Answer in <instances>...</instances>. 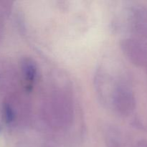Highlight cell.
I'll return each instance as SVG.
<instances>
[{
  "instance_id": "obj_6",
  "label": "cell",
  "mask_w": 147,
  "mask_h": 147,
  "mask_svg": "<svg viewBox=\"0 0 147 147\" xmlns=\"http://www.w3.org/2000/svg\"><path fill=\"white\" fill-rule=\"evenodd\" d=\"M2 116L4 121L7 123L13 121L14 119V112L11 105L9 103H4L2 107Z\"/></svg>"
},
{
  "instance_id": "obj_4",
  "label": "cell",
  "mask_w": 147,
  "mask_h": 147,
  "mask_svg": "<svg viewBox=\"0 0 147 147\" xmlns=\"http://www.w3.org/2000/svg\"><path fill=\"white\" fill-rule=\"evenodd\" d=\"M129 24L132 31L142 38L147 39V8L136 7L129 14Z\"/></svg>"
},
{
  "instance_id": "obj_7",
  "label": "cell",
  "mask_w": 147,
  "mask_h": 147,
  "mask_svg": "<svg viewBox=\"0 0 147 147\" xmlns=\"http://www.w3.org/2000/svg\"><path fill=\"white\" fill-rule=\"evenodd\" d=\"M135 147H147V141L141 140L137 142Z\"/></svg>"
},
{
  "instance_id": "obj_1",
  "label": "cell",
  "mask_w": 147,
  "mask_h": 147,
  "mask_svg": "<svg viewBox=\"0 0 147 147\" xmlns=\"http://www.w3.org/2000/svg\"><path fill=\"white\" fill-rule=\"evenodd\" d=\"M45 115L51 125L62 128L68 125L73 116V109L70 100L65 95L56 92L52 95L47 103Z\"/></svg>"
},
{
  "instance_id": "obj_2",
  "label": "cell",
  "mask_w": 147,
  "mask_h": 147,
  "mask_svg": "<svg viewBox=\"0 0 147 147\" xmlns=\"http://www.w3.org/2000/svg\"><path fill=\"white\" fill-rule=\"evenodd\" d=\"M111 102L113 109L119 115L128 116L136 108V98L130 86L125 83H118L111 93Z\"/></svg>"
},
{
  "instance_id": "obj_3",
  "label": "cell",
  "mask_w": 147,
  "mask_h": 147,
  "mask_svg": "<svg viewBox=\"0 0 147 147\" xmlns=\"http://www.w3.org/2000/svg\"><path fill=\"white\" fill-rule=\"evenodd\" d=\"M123 54L134 65L147 66V42L138 38H126L121 42Z\"/></svg>"
},
{
  "instance_id": "obj_5",
  "label": "cell",
  "mask_w": 147,
  "mask_h": 147,
  "mask_svg": "<svg viewBox=\"0 0 147 147\" xmlns=\"http://www.w3.org/2000/svg\"><path fill=\"white\" fill-rule=\"evenodd\" d=\"M20 68L26 82L31 85L37 76V65L34 60L28 57H23L20 62Z\"/></svg>"
}]
</instances>
